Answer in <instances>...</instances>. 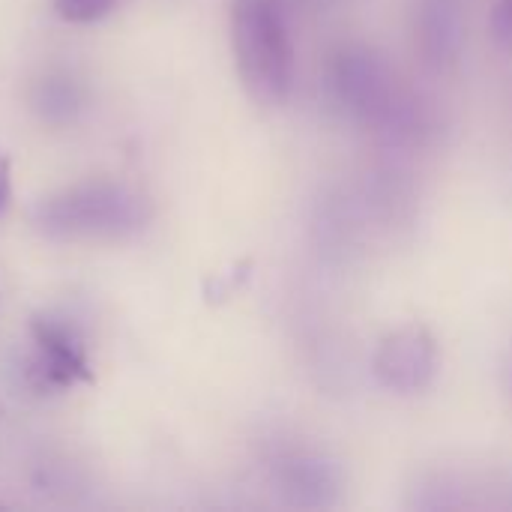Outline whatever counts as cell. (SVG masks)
<instances>
[{"mask_svg":"<svg viewBox=\"0 0 512 512\" xmlns=\"http://www.w3.org/2000/svg\"><path fill=\"white\" fill-rule=\"evenodd\" d=\"M30 336H33V357L27 372L39 390H69L93 378L84 345L72 327L54 318H33Z\"/></svg>","mask_w":512,"mask_h":512,"instance_id":"cell-3","label":"cell"},{"mask_svg":"<svg viewBox=\"0 0 512 512\" xmlns=\"http://www.w3.org/2000/svg\"><path fill=\"white\" fill-rule=\"evenodd\" d=\"M492 30L504 45H512V0H498L492 15Z\"/></svg>","mask_w":512,"mask_h":512,"instance_id":"cell-7","label":"cell"},{"mask_svg":"<svg viewBox=\"0 0 512 512\" xmlns=\"http://www.w3.org/2000/svg\"><path fill=\"white\" fill-rule=\"evenodd\" d=\"M33 222L57 240H114L144 228L147 204L123 183L93 180L39 201Z\"/></svg>","mask_w":512,"mask_h":512,"instance_id":"cell-2","label":"cell"},{"mask_svg":"<svg viewBox=\"0 0 512 512\" xmlns=\"http://www.w3.org/2000/svg\"><path fill=\"white\" fill-rule=\"evenodd\" d=\"M6 204H9V162L0 153V213L6 210Z\"/></svg>","mask_w":512,"mask_h":512,"instance_id":"cell-8","label":"cell"},{"mask_svg":"<svg viewBox=\"0 0 512 512\" xmlns=\"http://www.w3.org/2000/svg\"><path fill=\"white\" fill-rule=\"evenodd\" d=\"M438 351L426 327H402L390 333L375 351V375L393 393H417L435 375Z\"/></svg>","mask_w":512,"mask_h":512,"instance_id":"cell-4","label":"cell"},{"mask_svg":"<svg viewBox=\"0 0 512 512\" xmlns=\"http://www.w3.org/2000/svg\"><path fill=\"white\" fill-rule=\"evenodd\" d=\"M114 0H54V9L69 24H90L111 12Z\"/></svg>","mask_w":512,"mask_h":512,"instance_id":"cell-6","label":"cell"},{"mask_svg":"<svg viewBox=\"0 0 512 512\" xmlns=\"http://www.w3.org/2000/svg\"><path fill=\"white\" fill-rule=\"evenodd\" d=\"M36 105L42 108L45 117H51V120H66V117L75 111V105H78V93H75V87H72L66 78L45 81V84L39 87Z\"/></svg>","mask_w":512,"mask_h":512,"instance_id":"cell-5","label":"cell"},{"mask_svg":"<svg viewBox=\"0 0 512 512\" xmlns=\"http://www.w3.org/2000/svg\"><path fill=\"white\" fill-rule=\"evenodd\" d=\"M231 48L240 81L258 105H279L294 84V48L276 0H234Z\"/></svg>","mask_w":512,"mask_h":512,"instance_id":"cell-1","label":"cell"}]
</instances>
